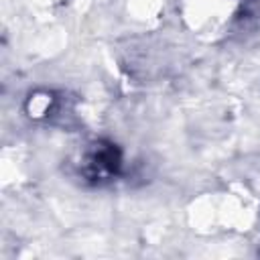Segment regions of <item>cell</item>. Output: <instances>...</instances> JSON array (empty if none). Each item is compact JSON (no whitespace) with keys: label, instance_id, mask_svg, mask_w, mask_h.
Masks as SVG:
<instances>
[{"label":"cell","instance_id":"obj_1","mask_svg":"<svg viewBox=\"0 0 260 260\" xmlns=\"http://www.w3.org/2000/svg\"><path fill=\"white\" fill-rule=\"evenodd\" d=\"M189 225L203 236L242 232L254 221L248 201L232 191H207L197 195L187 207Z\"/></svg>","mask_w":260,"mask_h":260},{"label":"cell","instance_id":"obj_2","mask_svg":"<svg viewBox=\"0 0 260 260\" xmlns=\"http://www.w3.org/2000/svg\"><path fill=\"white\" fill-rule=\"evenodd\" d=\"M240 8L242 0H183L179 10L183 24L193 35L213 39L234 24Z\"/></svg>","mask_w":260,"mask_h":260},{"label":"cell","instance_id":"obj_3","mask_svg":"<svg viewBox=\"0 0 260 260\" xmlns=\"http://www.w3.org/2000/svg\"><path fill=\"white\" fill-rule=\"evenodd\" d=\"M57 98L49 89H35L24 100V114L30 120H45L55 112Z\"/></svg>","mask_w":260,"mask_h":260},{"label":"cell","instance_id":"obj_4","mask_svg":"<svg viewBox=\"0 0 260 260\" xmlns=\"http://www.w3.org/2000/svg\"><path fill=\"white\" fill-rule=\"evenodd\" d=\"M162 8V0H130L128 2V12L132 14L134 20L148 22L156 18V14Z\"/></svg>","mask_w":260,"mask_h":260}]
</instances>
